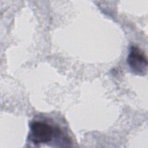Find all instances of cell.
I'll return each mask as SVG.
<instances>
[{"instance_id":"2","label":"cell","mask_w":148,"mask_h":148,"mask_svg":"<svg viewBox=\"0 0 148 148\" xmlns=\"http://www.w3.org/2000/svg\"><path fill=\"white\" fill-rule=\"evenodd\" d=\"M127 62L133 72L144 75L147 72V60L144 53L136 46H132L127 58Z\"/></svg>"},{"instance_id":"1","label":"cell","mask_w":148,"mask_h":148,"mask_svg":"<svg viewBox=\"0 0 148 148\" xmlns=\"http://www.w3.org/2000/svg\"><path fill=\"white\" fill-rule=\"evenodd\" d=\"M62 133L61 129L44 122L34 121L30 124L29 137L35 144L48 143L56 135Z\"/></svg>"}]
</instances>
